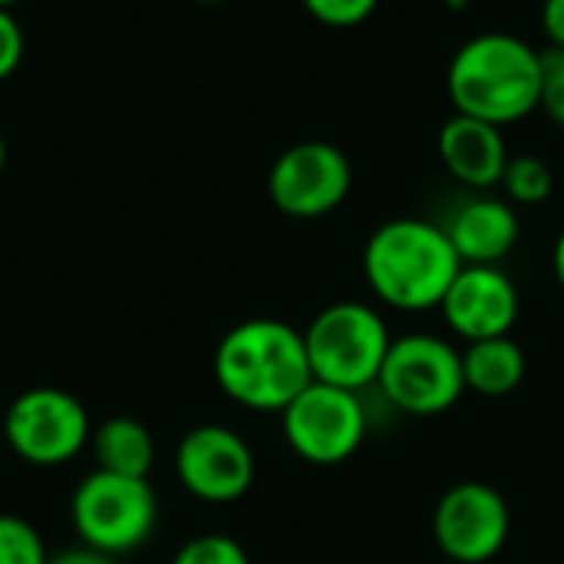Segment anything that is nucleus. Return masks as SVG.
Masks as SVG:
<instances>
[{
  "instance_id": "1",
  "label": "nucleus",
  "mask_w": 564,
  "mask_h": 564,
  "mask_svg": "<svg viewBox=\"0 0 564 564\" xmlns=\"http://www.w3.org/2000/svg\"><path fill=\"white\" fill-rule=\"evenodd\" d=\"M212 367L221 393L251 413H284L314 380L304 330L274 317L235 324L218 340Z\"/></svg>"
},
{
  "instance_id": "2",
  "label": "nucleus",
  "mask_w": 564,
  "mask_h": 564,
  "mask_svg": "<svg viewBox=\"0 0 564 564\" xmlns=\"http://www.w3.org/2000/svg\"><path fill=\"white\" fill-rule=\"evenodd\" d=\"M463 261L443 225L390 218L364 245V278L373 297L403 314L436 311Z\"/></svg>"
},
{
  "instance_id": "3",
  "label": "nucleus",
  "mask_w": 564,
  "mask_h": 564,
  "mask_svg": "<svg viewBox=\"0 0 564 564\" xmlns=\"http://www.w3.org/2000/svg\"><path fill=\"white\" fill-rule=\"evenodd\" d=\"M446 93L456 112L512 126L542 106V53L512 33H479L449 59Z\"/></svg>"
},
{
  "instance_id": "4",
  "label": "nucleus",
  "mask_w": 564,
  "mask_h": 564,
  "mask_svg": "<svg viewBox=\"0 0 564 564\" xmlns=\"http://www.w3.org/2000/svg\"><path fill=\"white\" fill-rule=\"evenodd\" d=\"M390 344L393 337L383 314L364 301L327 304L304 327L311 377L317 383L344 387L354 393L377 387Z\"/></svg>"
},
{
  "instance_id": "5",
  "label": "nucleus",
  "mask_w": 564,
  "mask_h": 564,
  "mask_svg": "<svg viewBox=\"0 0 564 564\" xmlns=\"http://www.w3.org/2000/svg\"><path fill=\"white\" fill-rule=\"evenodd\" d=\"M69 516L86 549L119 558L152 539L159 525V499L149 479L96 469L76 486Z\"/></svg>"
},
{
  "instance_id": "6",
  "label": "nucleus",
  "mask_w": 564,
  "mask_h": 564,
  "mask_svg": "<svg viewBox=\"0 0 564 564\" xmlns=\"http://www.w3.org/2000/svg\"><path fill=\"white\" fill-rule=\"evenodd\" d=\"M377 387L383 400L406 416H443L466 393L463 350L436 334L397 337Z\"/></svg>"
},
{
  "instance_id": "7",
  "label": "nucleus",
  "mask_w": 564,
  "mask_h": 564,
  "mask_svg": "<svg viewBox=\"0 0 564 564\" xmlns=\"http://www.w3.org/2000/svg\"><path fill=\"white\" fill-rule=\"evenodd\" d=\"M291 453L311 466H340L367 440V406L360 393L311 380L281 413Z\"/></svg>"
},
{
  "instance_id": "8",
  "label": "nucleus",
  "mask_w": 564,
  "mask_h": 564,
  "mask_svg": "<svg viewBox=\"0 0 564 564\" xmlns=\"http://www.w3.org/2000/svg\"><path fill=\"white\" fill-rule=\"evenodd\" d=\"M3 436L17 459L53 469L89 446L93 426L86 406L73 393L59 387H30L7 406Z\"/></svg>"
},
{
  "instance_id": "9",
  "label": "nucleus",
  "mask_w": 564,
  "mask_h": 564,
  "mask_svg": "<svg viewBox=\"0 0 564 564\" xmlns=\"http://www.w3.org/2000/svg\"><path fill=\"white\" fill-rule=\"evenodd\" d=\"M354 185L350 159L321 139L297 142L284 149L268 175V195L274 208L288 218H324L344 205Z\"/></svg>"
},
{
  "instance_id": "10",
  "label": "nucleus",
  "mask_w": 564,
  "mask_h": 564,
  "mask_svg": "<svg viewBox=\"0 0 564 564\" xmlns=\"http://www.w3.org/2000/svg\"><path fill=\"white\" fill-rule=\"evenodd\" d=\"M512 532L506 496L486 482H456L443 492L433 512V539L456 564L492 562Z\"/></svg>"
},
{
  "instance_id": "11",
  "label": "nucleus",
  "mask_w": 564,
  "mask_h": 564,
  "mask_svg": "<svg viewBox=\"0 0 564 564\" xmlns=\"http://www.w3.org/2000/svg\"><path fill=\"white\" fill-rule=\"evenodd\" d=\"M175 476L188 496L228 506L254 486V453L235 430L205 423L182 436L175 449Z\"/></svg>"
},
{
  "instance_id": "12",
  "label": "nucleus",
  "mask_w": 564,
  "mask_h": 564,
  "mask_svg": "<svg viewBox=\"0 0 564 564\" xmlns=\"http://www.w3.org/2000/svg\"><path fill=\"white\" fill-rule=\"evenodd\" d=\"M519 288L499 264H463L449 284L440 314L466 344L509 337L519 321Z\"/></svg>"
},
{
  "instance_id": "13",
  "label": "nucleus",
  "mask_w": 564,
  "mask_h": 564,
  "mask_svg": "<svg viewBox=\"0 0 564 564\" xmlns=\"http://www.w3.org/2000/svg\"><path fill=\"white\" fill-rule=\"evenodd\" d=\"M440 159L456 182L476 192H489L502 182L512 155L499 126L456 112L440 129Z\"/></svg>"
},
{
  "instance_id": "14",
  "label": "nucleus",
  "mask_w": 564,
  "mask_h": 564,
  "mask_svg": "<svg viewBox=\"0 0 564 564\" xmlns=\"http://www.w3.org/2000/svg\"><path fill=\"white\" fill-rule=\"evenodd\" d=\"M443 228L463 264H499L519 245V215L512 202L496 195L463 202Z\"/></svg>"
},
{
  "instance_id": "15",
  "label": "nucleus",
  "mask_w": 564,
  "mask_h": 564,
  "mask_svg": "<svg viewBox=\"0 0 564 564\" xmlns=\"http://www.w3.org/2000/svg\"><path fill=\"white\" fill-rule=\"evenodd\" d=\"M525 350L509 337H489L466 344L463 350V377L466 390L479 397H509L525 380Z\"/></svg>"
},
{
  "instance_id": "16",
  "label": "nucleus",
  "mask_w": 564,
  "mask_h": 564,
  "mask_svg": "<svg viewBox=\"0 0 564 564\" xmlns=\"http://www.w3.org/2000/svg\"><path fill=\"white\" fill-rule=\"evenodd\" d=\"M96 469L116 473V476H132V479H149L152 463H155V440L145 423L132 416H112L99 423L89 436Z\"/></svg>"
},
{
  "instance_id": "17",
  "label": "nucleus",
  "mask_w": 564,
  "mask_h": 564,
  "mask_svg": "<svg viewBox=\"0 0 564 564\" xmlns=\"http://www.w3.org/2000/svg\"><path fill=\"white\" fill-rule=\"evenodd\" d=\"M499 185L506 188L512 205H539L552 195L555 175L539 155H512Z\"/></svg>"
},
{
  "instance_id": "18",
  "label": "nucleus",
  "mask_w": 564,
  "mask_h": 564,
  "mask_svg": "<svg viewBox=\"0 0 564 564\" xmlns=\"http://www.w3.org/2000/svg\"><path fill=\"white\" fill-rule=\"evenodd\" d=\"M46 545L40 532L10 512H0V564H46Z\"/></svg>"
},
{
  "instance_id": "19",
  "label": "nucleus",
  "mask_w": 564,
  "mask_h": 564,
  "mask_svg": "<svg viewBox=\"0 0 564 564\" xmlns=\"http://www.w3.org/2000/svg\"><path fill=\"white\" fill-rule=\"evenodd\" d=\"M172 564H251V558L238 539L221 535V532H208V535L188 539L175 552Z\"/></svg>"
},
{
  "instance_id": "20",
  "label": "nucleus",
  "mask_w": 564,
  "mask_h": 564,
  "mask_svg": "<svg viewBox=\"0 0 564 564\" xmlns=\"http://www.w3.org/2000/svg\"><path fill=\"white\" fill-rule=\"evenodd\" d=\"M304 10L330 26V30H350V26H360L364 20L373 17V10L380 7V0H301Z\"/></svg>"
},
{
  "instance_id": "21",
  "label": "nucleus",
  "mask_w": 564,
  "mask_h": 564,
  "mask_svg": "<svg viewBox=\"0 0 564 564\" xmlns=\"http://www.w3.org/2000/svg\"><path fill=\"white\" fill-rule=\"evenodd\" d=\"M542 109L564 129V50L542 53Z\"/></svg>"
},
{
  "instance_id": "22",
  "label": "nucleus",
  "mask_w": 564,
  "mask_h": 564,
  "mask_svg": "<svg viewBox=\"0 0 564 564\" xmlns=\"http://www.w3.org/2000/svg\"><path fill=\"white\" fill-rule=\"evenodd\" d=\"M20 59H23V30L13 10L0 7V83L17 73Z\"/></svg>"
},
{
  "instance_id": "23",
  "label": "nucleus",
  "mask_w": 564,
  "mask_h": 564,
  "mask_svg": "<svg viewBox=\"0 0 564 564\" xmlns=\"http://www.w3.org/2000/svg\"><path fill=\"white\" fill-rule=\"evenodd\" d=\"M542 30L552 43V50H564V0L542 3Z\"/></svg>"
},
{
  "instance_id": "24",
  "label": "nucleus",
  "mask_w": 564,
  "mask_h": 564,
  "mask_svg": "<svg viewBox=\"0 0 564 564\" xmlns=\"http://www.w3.org/2000/svg\"><path fill=\"white\" fill-rule=\"evenodd\" d=\"M46 564H116V558L102 555V552H93V549H73V552H63V555H53Z\"/></svg>"
},
{
  "instance_id": "25",
  "label": "nucleus",
  "mask_w": 564,
  "mask_h": 564,
  "mask_svg": "<svg viewBox=\"0 0 564 564\" xmlns=\"http://www.w3.org/2000/svg\"><path fill=\"white\" fill-rule=\"evenodd\" d=\"M552 271H555V281H558V288L564 291V228L558 231V238H555V248H552Z\"/></svg>"
},
{
  "instance_id": "26",
  "label": "nucleus",
  "mask_w": 564,
  "mask_h": 564,
  "mask_svg": "<svg viewBox=\"0 0 564 564\" xmlns=\"http://www.w3.org/2000/svg\"><path fill=\"white\" fill-rule=\"evenodd\" d=\"M446 7H449V10H466L469 0H446Z\"/></svg>"
},
{
  "instance_id": "27",
  "label": "nucleus",
  "mask_w": 564,
  "mask_h": 564,
  "mask_svg": "<svg viewBox=\"0 0 564 564\" xmlns=\"http://www.w3.org/2000/svg\"><path fill=\"white\" fill-rule=\"evenodd\" d=\"M3 165H7V145H3V135H0V172H3Z\"/></svg>"
},
{
  "instance_id": "28",
  "label": "nucleus",
  "mask_w": 564,
  "mask_h": 564,
  "mask_svg": "<svg viewBox=\"0 0 564 564\" xmlns=\"http://www.w3.org/2000/svg\"><path fill=\"white\" fill-rule=\"evenodd\" d=\"M17 3H20V0H0V7H7V10H13Z\"/></svg>"
},
{
  "instance_id": "29",
  "label": "nucleus",
  "mask_w": 564,
  "mask_h": 564,
  "mask_svg": "<svg viewBox=\"0 0 564 564\" xmlns=\"http://www.w3.org/2000/svg\"><path fill=\"white\" fill-rule=\"evenodd\" d=\"M195 3H205V7H212V3H221V0H195Z\"/></svg>"
}]
</instances>
